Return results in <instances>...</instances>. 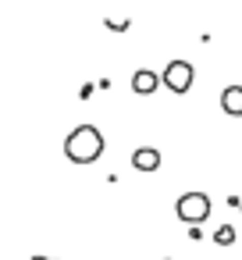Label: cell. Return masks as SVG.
Returning a JSON list of instances; mask_svg holds the SVG:
<instances>
[{
  "instance_id": "cell-1",
  "label": "cell",
  "mask_w": 242,
  "mask_h": 260,
  "mask_svg": "<svg viewBox=\"0 0 242 260\" xmlns=\"http://www.w3.org/2000/svg\"><path fill=\"white\" fill-rule=\"evenodd\" d=\"M64 157L72 164H93L103 157V132L96 125H79L64 139Z\"/></svg>"
},
{
  "instance_id": "cell-2",
  "label": "cell",
  "mask_w": 242,
  "mask_h": 260,
  "mask_svg": "<svg viewBox=\"0 0 242 260\" xmlns=\"http://www.w3.org/2000/svg\"><path fill=\"white\" fill-rule=\"evenodd\" d=\"M175 214L185 221V224H203L210 217V196L206 192H182L178 203H175Z\"/></svg>"
},
{
  "instance_id": "cell-3",
  "label": "cell",
  "mask_w": 242,
  "mask_h": 260,
  "mask_svg": "<svg viewBox=\"0 0 242 260\" xmlns=\"http://www.w3.org/2000/svg\"><path fill=\"white\" fill-rule=\"evenodd\" d=\"M192 79H196V68H192L189 61H171V64L164 68V75H160V82H164L175 96L189 93V89H192Z\"/></svg>"
},
{
  "instance_id": "cell-4",
  "label": "cell",
  "mask_w": 242,
  "mask_h": 260,
  "mask_svg": "<svg viewBox=\"0 0 242 260\" xmlns=\"http://www.w3.org/2000/svg\"><path fill=\"white\" fill-rule=\"evenodd\" d=\"M157 86H160V75H153L150 68H139V72L132 75V93H135V96H150Z\"/></svg>"
},
{
  "instance_id": "cell-5",
  "label": "cell",
  "mask_w": 242,
  "mask_h": 260,
  "mask_svg": "<svg viewBox=\"0 0 242 260\" xmlns=\"http://www.w3.org/2000/svg\"><path fill=\"white\" fill-rule=\"evenodd\" d=\"M132 168H135V171H157V168H160V153H157L153 146H139V150L132 153Z\"/></svg>"
},
{
  "instance_id": "cell-6",
  "label": "cell",
  "mask_w": 242,
  "mask_h": 260,
  "mask_svg": "<svg viewBox=\"0 0 242 260\" xmlns=\"http://www.w3.org/2000/svg\"><path fill=\"white\" fill-rule=\"evenodd\" d=\"M221 111L231 118H242V86H224L221 93Z\"/></svg>"
},
{
  "instance_id": "cell-7",
  "label": "cell",
  "mask_w": 242,
  "mask_h": 260,
  "mask_svg": "<svg viewBox=\"0 0 242 260\" xmlns=\"http://www.w3.org/2000/svg\"><path fill=\"white\" fill-rule=\"evenodd\" d=\"M214 242H217V246H231V242H235V228H231V224H221V228L214 232Z\"/></svg>"
},
{
  "instance_id": "cell-8",
  "label": "cell",
  "mask_w": 242,
  "mask_h": 260,
  "mask_svg": "<svg viewBox=\"0 0 242 260\" xmlns=\"http://www.w3.org/2000/svg\"><path fill=\"white\" fill-rule=\"evenodd\" d=\"M29 260H54V256H29Z\"/></svg>"
},
{
  "instance_id": "cell-9",
  "label": "cell",
  "mask_w": 242,
  "mask_h": 260,
  "mask_svg": "<svg viewBox=\"0 0 242 260\" xmlns=\"http://www.w3.org/2000/svg\"><path fill=\"white\" fill-rule=\"evenodd\" d=\"M164 260H171V256H164Z\"/></svg>"
}]
</instances>
